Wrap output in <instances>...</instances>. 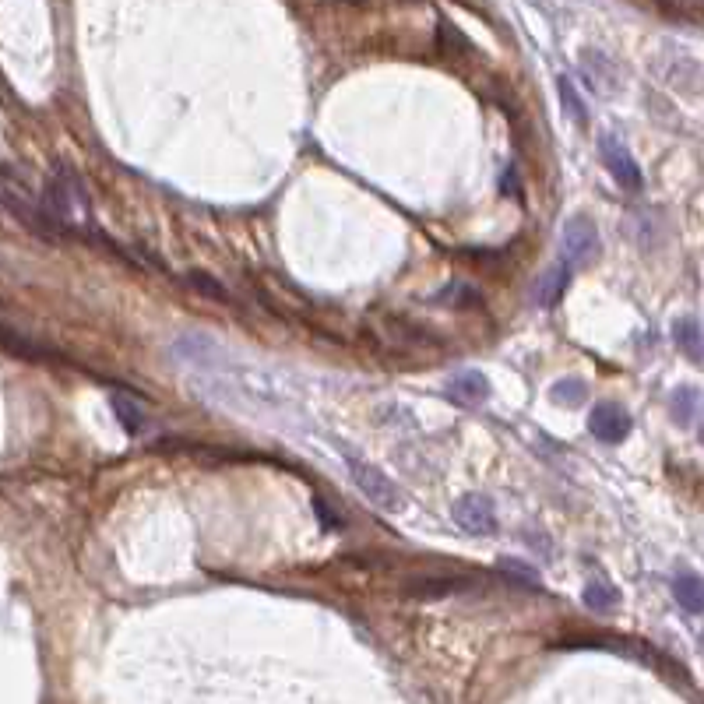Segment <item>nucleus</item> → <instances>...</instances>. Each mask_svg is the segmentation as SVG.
Masks as SVG:
<instances>
[{
    "instance_id": "nucleus-1",
    "label": "nucleus",
    "mask_w": 704,
    "mask_h": 704,
    "mask_svg": "<svg viewBox=\"0 0 704 704\" xmlns=\"http://www.w3.org/2000/svg\"><path fill=\"white\" fill-rule=\"evenodd\" d=\"M43 205L50 212L57 233H78L85 236L92 229V205H88V191L81 184V176L71 166L57 162L46 176Z\"/></svg>"
},
{
    "instance_id": "nucleus-2",
    "label": "nucleus",
    "mask_w": 704,
    "mask_h": 704,
    "mask_svg": "<svg viewBox=\"0 0 704 704\" xmlns=\"http://www.w3.org/2000/svg\"><path fill=\"white\" fill-rule=\"evenodd\" d=\"M4 205H8V212L15 215V219L22 222L29 233H39V236H53V233H57V226H53L46 205L29 191V184H25L22 176L15 173V166H11V162L4 166Z\"/></svg>"
},
{
    "instance_id": "nucleus-3",
    "label": "nucleus",
    "mask_w": 704,
    "mask_h": 704,
    "mask_svg": "<svg viewBox=\"0 0 704 704\" xmlns=\"http://www.w3.org/2000/svg\"><path fill=\"white\" fill-rule=\"evenodd\" d=\"M345 469H349L356 490H360L363 497L370 500V504L384 507V511H395V507H398V490H395V483H391V479L384 476L381 469H377V465L363 462L360 455L345 451Z\"/></svg>"
},
{
    "instance_id": "nucleus-4",
    "label": "nucleus",
    "mask_w": 704,
    "mask_h": 704,
    "mask_svg": "<svg viewBox=\"0 0 704 704\" xmlns=\"http://www.w3.org/2000/svg\"><path fill=\"white\" fill-rule=\"evenodd\" d=\"M602 250L599 243V229H595L592 219L585 215H574V219L564 222V233H560V254H564L567 264H588L595 261Z\"/></svg>"
},
{
    "instance_id": "nucleus-5",
    "label": "nucleus",
    "mask_w": 704,
    "mask_h": 704,
    "mask_svg": "<svg viewBox=\"0 0 704 704\" xmlns=\"http://www.w3.org/2000/svg\"><path fill=\"white\" fill-rule=\"evenodd\" d=\"M451 518L469 536H493L497 532V507H493V500L486 493H465V497H458Z\"/></svg>"
},
{
    "instance_id": "nucleus-6",
    "label": "nucleus",
    "mask_w": 704,
    "mask_h": 704,
    "mask_svg": "<svg viewBox=\"0 0 704 704\" xmlns=\"http://www.w3.org/2000/svg\"><path fill=\"white\" fill-rule=\"evenodd\" d=\"M599 159L620 187H627V191H638L641 187V166L634 162V155L627 152L613 134H602L599 138Z\"/></svg>"
},
{
    "instance_id": "nucleus-7",
    "label": "nucleus",
    "mask_w": 704,
    "mask_h": 704,
    "mask_svg": "<svg viewBox=\"0 0 704 704\" xmlns=\"http://www.w3.org/2000/svg\"><path fill=\"white\" fill-rule=\"evenodd\" d=\"M588 430L599 437L602 444H620L631 433V412L620 409L616 402H599L588 416Z\"/></svg>"
},
{
    "instance_id": "nucleus-8",
    "label": "nucleus",
    "mask_w": 704,
    "mask_h": 704,
    "mask_svg": "<svg viewBox=\"0 0 704 704\" xmlns=\"http://www.w3.org/2000/svg\"><path fill=\"white\" fill-rule=\"evenodd\" d=\"M669 409H673L676 423L697 430V437L704 440V391H697V388H676Z\"/></svg>"
},
{
    "instance_id": "nucleus-9",
    "label": "nucleus",
    "mask_w": 704,
    "mask_h": 704,
    "mask_svg": "<svg viewBox=\"0 0 704 704\" xmlns=\"http://www.w3.org/2000/svg\"><path fill=\"white\" fill-rule=\"evenodd\" d=\"M448 395L455 398L458 405H476L490 395V381H486L483 374H476V370H462V374L451 377Z\"/></svg>"
},
{
    "instance_id": "nucleus-10",
    "label": "nucleus",
    "mask_w": 704,
    "mask_h": 704,
    "mask_svg": "<svg viewBox=\"0 0 704 704\" xmlns=\"http://www.w3.org/2000/svg\"><path fill=\"white\" fill-rule=\"evenodd\" d=\"M673 595L687 613H704V578L701 574H690V571L676 574Z\"/></svg>"
},
{
    "instance_id": "nucleus-11",
    "label": "nucleus",
    "mask_w": 704,
    "mask_h": 704,
    "mask_svg": "<svg viewBox=\"0 0 704 704\" xmlns=\"http://www.w3.org/2000/svg\"><path fill=\"white\" fill-rule=\"evenodd\" d=\"M567 282H571V264L560 261L557 268H553V272L546 275V279L536 286V296H532V300H536L539 307H553V303H557L560 296H564Z\"/></svg>"
},
{
    "instance_id": "nucleus-12",
    "label": "nucleus",
    "mask_w": 704,
    "mask_h": 704,
    "mask_svg": "<svg viewBox=\"0 0 704 704\" xmlns=\"http://www.w3.org/2000/svg\"><path fill=\"white\" fill-rule=\"evenodd\" d=\"M673 338L676 345H680L687 356H704V335H701V324L694 321V317H680V321L673 324Z\"/></svg>"
},
{
    "instance_id": "nucleus-13",
    "label": "nucleus",
    "mask_w": 704,
    "mask_h": 704,
    "mask_svg": "<svg viewBox=\"0 0 704 704\" xmlns=\"http://www.w3.org/2000/svg\"><path fill=\"white\" fill-rule=\"evenodd\" d=\"M462 588H465V581H455V578H423V581H412L409 595L412 599H440V595L462 592Z\"/></svg>"
},
{
    "instance_id": "nucleus-14",
    "label": "nucleus",
    "mask_w": 704,
    "mask_h": 704,
    "mask_svg": "<svg viewBox=\"0 0 704 704\" xmlns=\"http://www.w3.org/2000/svg\"><path fill=\"white\" fill-rule=\"evenodd\" d=\"M113 416L120 419V426H124L127 433H141V426H145L141 405L134 402V398H127V395H113Z\"/></svg>"
},
{
    "instance_id": "nucleus-15",
    "label": "nucleus",
    "mask_w": 704,
    "mask_h": 704,
    "mask_svg": "<svg viewBox=\"0 0 704 704\" xmlns=\"http://www.w3.org/2000/svg\"><path fill=\"white\" fill-rule=\"evenodd\" d=\"M560 103H564V110L571 113L574 124L585 127L588 113H585V103H581L578 88H574V81H571V78H560Z\"/></svg>"
},
{
    "instance_id": "nucleus-16",
    "label": "nucleus",
    "mask_w": 704,
    "mask_h": 704,
    "mask_svg": "<svg viewBox=\"0 0 704 704\" xmlns=\"http://www.w3.org/2000/svg\"><path fill=\"white\" fill-rule=\"evenodd\" d=\"M585 602L595 613H609V609L616 606V592L609 585H602V581H592V585L585 588Z\"/></svg>"
},
{
    "instance_id": "nucleus-17",
    "label": "nucleus",
    "mask_w": 704,
    "mask_h": 704,
    "mask_svg": "<svg viewBox=\"0 0 704 704\" xmlns=\"http://www.w3.org/2000/svg\"><path fill=\"white\" fill-rule=\"evenodd\" d=\"M187 279H191V286H198L205 296H212V300H219V303H229V300H233V296H229L226 289H222L215 279H208L205 272H191V275H187Z\"/></svg>"
},
{
    "instance_id": "nucleus-18",
    "label": "nucleus",
    "mask_w": 704,
    "mask_h": 704,
    "mask_svg": "<svg viewBox=\"0 0 704 704\" xmlns=\"http://www.w3.org/2000/svg\"><path fill=\"white\" fill-rule=\"evenodd\" d=\"M500 574H504V578L525 581V585H539L536 571H532V567H525V564H518V560H500Z\"/></svg>"
},
{
    "instance_id": "nucleus-19",
    "label": "nucleus",
    "mask_w": 704,
    "mask_h": 704,
    "mask_svg": "<svg viewBox=\"0 0 704 704\" xmlns=\"http://www.w3.org/2000/svg\"><path fill=\"white\" fill-rule=\"evenodd\" d=\"M553 395L564 398L567 405H574V402H581V395H585V388H581L578 381H564V384H557V388H553Z\"/></svg>"
},
{
    "instance_id": "nucleus-20",
    "label": "nucleus",
    "mask_w": 704,
    "mask_h": 704,
    "mask_svg": "<svg viewBox=\"0 0 704 704\" xmlns=\"http://www.w3.org/2000/svg\"><path fill=\"white\" fill-rule=\"evenodd\" d=\"M451 289V293H444V300H455V303H476L479 300V296L476 293H472V289L469 286H448Z\"/></svg>"
}]
</instances>
